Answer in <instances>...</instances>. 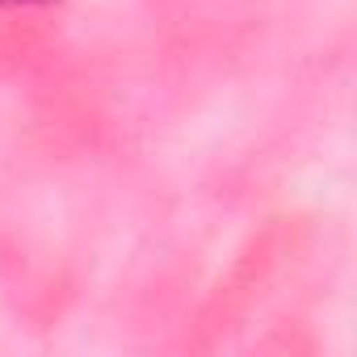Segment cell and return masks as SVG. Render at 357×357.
Segmentation results:
<instances>
[{
	"mask_svg": "<svg viewBox=\"0 0 357 357\" xmlns=\"http://www.w3.org/2000/svg\"><path fill=\"white\" fill-rule=\"evenodd\" d=\"M0 5H51V0H0Z\"/></svg>",
	"mask_w": 357,
	"mask_h": 357,
	"instance_id": "6da1fadb",
	"label": "cell"
}]
</instances>
